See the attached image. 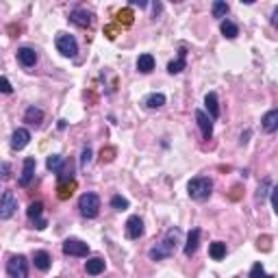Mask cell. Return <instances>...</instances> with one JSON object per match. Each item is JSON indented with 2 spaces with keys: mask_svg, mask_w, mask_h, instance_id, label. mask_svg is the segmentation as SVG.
I'll use <instances>...</instances> for the list:
<instances>
[{
  "mask_svg": "<svg viewBox=\"0 0 278 278\" xmlns=\"http://www.w3.org/2000/svg\"><path fill=\"white\" fill-rule=\"evenodd\" d=\"M78 211H81L83 217H87V220H94L100 213V198L94 191H87V194H83L78 198Z\"/></svg>",
  "mask_w": 278,
  "mask_h": 278,
  "instance_id": "3957f363",
  "label": "cell"
},
{
  "mask_svg": "<svg viewBox=\"0 0 278 278\" xmlns=\"http://www.w3.org/2000/svg\"><path fill=\"white\" fill-rule=\"evenodd\" d=\"M35 228L37 230H44L46 228V220H42V217H39V220H35Z\"/></svg>",
  "mask_w": 278,
  "mask_h": 278,
  "instance_id": "8d00e7d4",
  "label": "cell"
},
{
  "mask_svg": "<svg viewBox=\"0 0 278 278\" xmlns=\"http://www.w3.org/2000/svg\"><path fill=\"white\" fill-rule=\"evenodd\" d=\"M33 263H35L37 269H42V272H48L50 265H52V259H50V254L46 252V250H37L35 256H33Z\"/></svg>",
  "mask_w": 278,
  "mask_h": 278,
  "instance_id": "e0dca14e",
  "label": "cell"
},
{
  "mask_svg": "<svg viewBox=\"0 0 278 278\" xmlns=\"http://www.w3.org/2000/svg\"><path fill=\"white\" fill-rule=\"evenodd\" d=\"M269 198H272V207H274V213L278 215V185L272 189V194H269Z\"/></svg>",
  "mask_w": 278,
  "mask_h": 278,
  "instance_id": "d6a6232c",
  "label": "cell"
},
{
  "mask_svg": "<svg viewBox=\"0 0 278 278\" xmlns=\"http://www.w3.org/2000/svg\"><path fill=\"white\" fill-rule=\"evenodd\" d=\"M111 207H113L115 211H124V209H128V200L122 198V196H113L111 198Z\"/></svg>",
  "mask_w": 278,
  "mask_h": 278,
  "instance_id": "f546056e",
  "label": "cell"
},
{
  "mask_svg": "<svg viewBox=\"0 0 278 278\" xmlns=\"http://www.w3.org/2000/svg\"><path fill=\"white\" fill-rule=\"evenodd\" d=\"M117 18H124V24H130V22H133V13H130L128 9L126 11H120V13H117Z\"/></svg>",
  "mask_w": 278,
  "mask_h": 278,
  "instance_id": "836d02e7",
  "label": "cell"
},
{
  "mask_svg": "<svg viewBox=\"0 0 278 278\" xmlns=\"http://www.w3.org/2000/svg\"><path fill=\"white\" fill-rule=\"evenodd\" d=\"M187 194L191 200H196V202H204V200H209L211 194H213V181L207 176H196V178H191L189 185H187Z\"/></svg>",
  "mask_w": 278,
  "mask_h": 278,
  "instance_id": "7a4b0ae2",
  "label": "cell"
},
{
  "mask_svg": "<svg viewBox=\"0 0 278 278\" xmlns=\"http://www.w3.org/2000/svg\"><path fill=\"white\" fill-rule=\"evenodd\" d=\"M226 252H228V250H226V243H224V241H213L209 246V254H211V259H213V261H222L224 256H226Z\"/></svg>",
  "mask_w": 278,
  "mask_h": 278,
  "instance_id": "7402d4cb",
  "label": "cell"
},
{
  "mask_svg": "<svg viewBox=\"0 0 278 278\" xmlns=\"http://www.w3.org/2000/svg\"><path fill=\"white\" fill-rule=\"evenodd\" d=\"M269 178H265V181L261 183V187H259V191H256V202H263L265 200V196H267V189H269Z\"/></svg>",
  "mask_w": 278,
  "mask_h": 278,
  "instance_id": "4dcf8cb0",
  "label": "cell"
},
{
  "mask_svg": "<svg viewBox=\"0 0 278 278\" xmlns=\"http://www.w3.org/2000/svg\"><path fill=\"white\" fill-rule=\"evenodd\" d=\"M63 165H65V161H63V157H61V155H50V157H48V161H46V168L52 170V172H57V174L61 172Z\"/></svg>",
  "mask_w": 278,
  "mask_h": 278,
  "instance_id": "d4e9b609",
  "label": "cell"
},
{
  "mask_svg": "<svg viewBox=\"0 0 278 278\" xmlns=\"http://www.w3.org/2000/svg\"><path fill=\"white\" fill-rule=\"evenodd\" d=\"M200 246V228H191L187 235V243H185V256H194Z\"/></svg>",
  "mask_w": 278,
  "mask_h": 278,
  "instance_id": "4fadbf2b",
  "label": "cell"
},
{
  "mask_svg": "<svg viewBox=\"0 0 278 278\" xmlns=\"http://www.w3.org/2000/svg\"><path fill=\"white\" fill-rule=\"evenodd\" d=\"M18 209V200L13 196V191L5 189L3 191V200H0V220H9V217L16 213Z\"/></svg>",
  "mask_w": 278,
  "mask_h": 278,
  "instance_id": "8992f818",
  "label": "cell"
},
{
  "mask_svg": "<svg viewBox=\"0 0 278 278\" xmlns=\"http://www.w3.org/2000/svg\"><path fill=\"white\" fill-rule=\"evenodd\" d=\"M185 68H187V50L181 48V50H178V59L168 65V72H170V74H181Z\"/></svg>",
  "mask_w": 278,
  "mask_h": 278,
  "instance_id": "2e32d148",
  "label": "cell"
},
{
  "mask_svg": "<svg viewBox=\"0 0 278 278\" xmlns=\"http://www.w3.org/2000/svg\"><path fill=\"white\" fill-rule=\"evenodd\" d=\"M55 44H57V50L61 52L63 57H76L78 44H76L74 37L68 35V33H59L57 39H55Z\"/></svg>",
  "mask_w": 278,
  "mask_h": 278,
  "instance_id": "5b68a950",
  "label": "cell"
},
{
  "mask_svg": "<svg viewBox=\"0 0 278 278\" xmlns=\"http://www.w3.org/2000/svg\"><path fill=\"white\" fill-rule=\"evenodd\" d=\"M248 278H274V276H272V274H267L265 269H263L261 263H254L252 269H250V274H248Z\"/></svg>",
  "mask_w": 278,
  "mask_h": 278,
  "instance_id": "f1b7e54d",
  "label": "cell"
},
{
  "mask_svg": "<svg viewBox=\"0 0 278 278\" xmlns=\"http://www.w3.org/2000/svg\"><path fill=\"white\" fill-rule=\"evenodd\" d=\"M178 237H181V233H178V228L168 230L165 239H163L161 243H157V246L148 252V254H150V259H152V261H163V259H168V256H172V254H174V250H176Z\"/></svg>",
  "mask_w": 278,
  "mask_h": 278,
  "instance_id": "6da1fadb",
  "label": "cell"
},
{
  "mask_svg": "<svg viewBox=\"0 0 278 278\" xmlns=\"http://www.w3.org/2000/svg\"><path fill=\"white\" fill-rule=\"evenodd\" d=\"M35 168H37V161L33 157H26L24 159V168H22V174L18 178V185L20 187H29L31 181L35 178Z\"/></svg>",
  "mask_w": 278,
  "mask_h": 278,
  "instance_id": "ba28073f",
  "label": "cell"
},
{
  "mask_svg": "<svg viewBox=\"0 0 278 278\" xmlns=\"http://www.w3.org/2000/svg\"><path fill=\"white\" fill-rule=\"evenodd\" d=\"M137 70L142 72V74H150L152 70H155V57L152 55H139V59H137Z\"/></svg>",
  "mask_w": 278,
  "mask_h": 278,
  "instance_id": "d6986e66",
  "label": "cell"
},
{
  "mask_svg": "<svg viewBox=\"0 0 278 278\" xmlns=\"http://www.w3.org/2000/svg\"><path fill=\"white\" fill-rule=\"evenodd\" d=\"M124 230H126L128 239H139V237L144 235V220L139 215H130L128 220H126V226H124Z\"/></svg>",
  "mask_w": 278,
  "mask_h": 278,
  "instance_id": "9c48e42d",
  "label": "cell"
},
{
  "mask_svg": "<svg viewBox=\"0 0 278 278\" xmlns=\"http://www.w3.org/2000/svg\"><path fill=\"white\" fill-rule=\"evenodd\" d=\"M196 122H198V126H200V133H202L204 139L213 137V122H211V115H207L204 111L198 109L196 111Z\"/></svg>",
  "mask_w": 278,
  "mask_h": 278,
  "instance_id": "30bf717a",
  "label": "cell"
},
{
  "mask_svg": "<svg viewBox=\"0 0 278 278\" xmlns=\"http://www.w3.org/2000/svg\"><path fill=\"white\" fill-rule=\"evenodd\" d=\"M85 272H87L89 276H98L104 272V259H100V256H94V259H89L87 263H85Z\"/></svg>",
  "mask_w": 278,
  "mask_h": 278,
  "instance_id": "ffe728a7",
  "label": "cell"
},
{
  "mask_svg": "<svg viewBox=\"0 0 278 278\" xmlns=\"http://www.w3.org/2000/svg\"><path fill=\"white\" fill-rule=\"evenodd\" d=\"M261 126H263L265 133H276V130H278V109H272V111H267V113L263 115Z\"/></svg>",
  "mask_w": 278,
  "mask_h": 278,
  "instance_id": "5bb4252c",
  "label": "cell"
},
{
  "mask_svg": "<svg viewBox=\"0 0 278 278\" xmlns=\"http://www.w3.org/2000/svg\"><path fill=\"white\" fill-rule=\"evenodd\" d=\"M44 120V111L39 109V107H29L26 109V113H24V122H29L33 124V126H39Z\"/></svg>",
  "mask_w": 278,
  "mask_h": 278,
  "instance_id": "44dd1931",
  "label": "cell"
},
{
  "mask_svg": "<svg viewBox=\"0 0 278 278\" xmlns=\"http://www.w3.org/2000/svg\"><path fill=\"white\" fill-rule=\"evenodd\" d=\"M18 61H20V65H24V68H33V65L37 63V52L33 48H20Z\"/></svg>",
  "mask_w": 278,
  "mask_h": 278,
  "instance_id": "9a60e30c",
  "label": "cell"
},
{
  "mask_svg": "<svg viewBox=\"0 0 278 278\" xmlns=\"http://www.w3.org/2000/svg\"><path fill=\"white\" fill-rule=\"evenodd\" d=\"M7 274L9 278H29V261L24 254H13L7 261Z\"/></svg>",
  "mask_w": 278,
  "mask_h": 278,
  "instance_id": "277c9868",
  "label": "cell"
},
{
  "mask_svg": "<svg viewBox=\"0 0 278 278\" xmlns=\"http://www.w3.org/2000/svg\"><path fill=\"white\" fill-rule=\"evenodd\" d=\"M63 254L65 256H87L89 246L81 239H65L63 241Z\"/></svg>",
  "mask_w": 278,
  "mask_h": 278,
  "instance_id": "52a82bcc",
  "label": "cell"
},
{
  "mask_svg": "<svg viewBox=\"0 0 278 278\" xmlns=\"http://www.w3.org/2000/svg\"><path fill=\"white\" fill-rule=\"evenodd\" d=\"M76 187V183L74 181H68V183H59V198H61V200H68V198L72 196V194H74V191H72V189H74Z\"/></svg>",
  "mask_w": 278,
  "mask_h": 278,
  "instance_id": "484cf974",
  "label": "cell"
},
{
  "mask_svg": "<svg viewBox=\"0 0 278 278\" xmlns=\"http://www.w3.org/2000/svg\"><path fill=\"white\" fill-rule=\"evenodd\" d=\"M220 31H222V35L226 39H235L237 35H239V26H237L235 22H230V20H222Z\"/></svg>",
  "mask_w": 278,
  "mask_h": 278,
  "instance_id": "603a6c76",
  "label": "cell"
},
{
  "mask_svg": "<svg viewBox=\"0 0 278 278\" xmlns=\"http://www.w3.org/2000/svg\"><path fill=\"white\" fill-rule=\"evenodd\" d=\"M31 142V133H29V128H16L13 130V135H11V148L13 150H22L26 148Z\"/></svg>",
  "mask_w": 278,
  "mask_h": 278,
  "instance_id": "8fae6325",
  "label": "cell"
},
{
  "mask_svg": "<svg viewBox=\"0 0 278 278\" xmlns=\"http://www.w3.org/2000/svg\"><path fill=\"white\" fill-rule=\"evenodd\" d=\"M144 104H146L148 109H161L163 104H165V96H163V94H150V96L144 100Z\"/></svg>",
  "mask_w": 278,
  "mask_h": 278,
  "instance_id": "cb8c5ba5",
  "label": "cell"
},
{
  "mask_svg": "<svg viewBox=\"0 0 278 278\" xmlns=\"http://www.w3.org/2000/svg\"><path fill=\"white\" fill-rule=\"evenodd\" d=\"M70 22H74L76 26H83V29H89L91 22H94V16L85 9H74L70 11Z\"/></svg>",
  "mask_w": 278,
  "mask_h": 278,
  "instance_id": "7c38bea8",
  "label": "cell"
},
{
  "mask_svg": "<svg viewBox=\"0 0 278 278\" xmlns=\"http://www.w3.org/2000/svg\"><path fill=\"white\" fill-rule=\"evenodd\" d=\"M272 24H274V26H278V7L272 11Z\"/></svg>",
  "mask_w": 278,
  "mask_h": 278,
  "instance_id": "74e56055",
  "label": "cell"
},
{
  "mask_svg": "<svg viewBox=\"0 0 278 278\" xmlns=\"http://www.w3.org/2000/svg\"><path fill=\"white\" fill-rule=\"evenodd\" d=\"M42 211H44L42 202H31L29 209H26V215H29L31 220H39V217H42Z\"/></svg>",
  "mask_w": 278,
  "mask_h": 278,
  "instance_id": "83f0119b",
  "label": "cell"
},
{
  "mask_svg": "<svg viewBox=\"0 0 278 278\" xmlns=\"http://www.w3.org/2000/svg\"><path fill=\"white\" fill-rule=\"evenodd\" d=\"M204 104H207V109H209L211 120H217V117H220V104H217V94H215V91H209V94L204 96Z\"/></svg>",
  "mask_w": 278,
  "mask_h": 278,
  "instance_id": "ac0fdd59",
  "label": "cell"
},
{
  "mask_svg": "<svg viewBox=\"0 0 278 278\" xmlns=\"http://www.w3.org/2000/svg\"><path fill=\"white\" fill-rule=\"evenodd\" d=\"M89 163H91V148H89V146H85V148H83V157H81V165H83V168H87Z\"/></svg>",
  "mask_w": 278,
  "mask_h": 278,
  "instance_id": "1f68e13d",
  "label": "cell"
},
{
  "mask_svg": "<svg viewBox=\"0 0 278 278\" xmlns=\"http://www.w3.org/2000/svg\"><path fill=\"white\" fill-rule=\"evenodd\" d=\"M9 170H11V165L9 163H3V178H9Z\"/></svg>",
  "mask_w": 278,
  "mask_h": 278,
  "instance_id": "d590c367",
  "label": "cell"
},
{
  "mask_svg": "<svg viewBox=\"0 0 278 278\" xmlns=\"http://www.w3.org/2000/svg\"><path fill=\"white\" fill-rule=\"evenodd\" d=\"M3 91H5V94H11V91H13V87H11V83H9V78H7V76H3Z\"/></svg>",
  "mask_w": 278,
  "mask_h": 278,
  "instance_id": "e575fe53",
  "label": "cell"
},
{
  "mask_svg": "<svg viewBox=\"0 0 278 278\" xmlns=\"http://www.w3.org/2000/svg\"><path fill=\"white\" fill-rule=\"evenodd\" d=\"M228 3H224V0H215L213 7H211V11H213V18H226L228 13Z\"/></svg>",
  "mask_w": 278,
  "mask_h": 278,
  "instance_id": "4316f807",
  "label": "cell"
}]
</instances>
